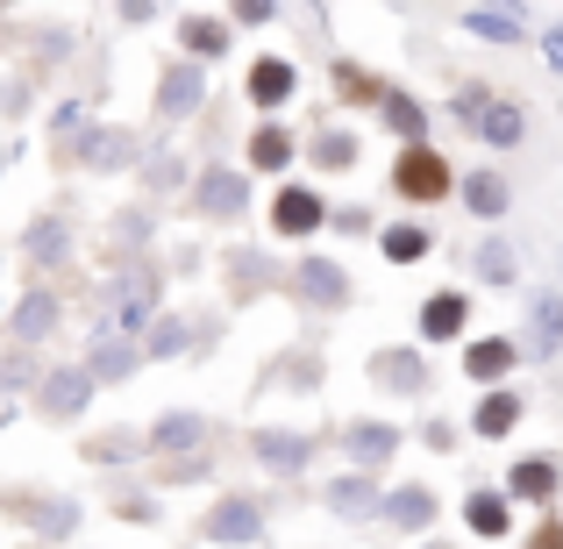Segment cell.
<instances>
[{
	"label": "cell",
	"mask_w": 563,
	"mask_h": 549,
	"mask_svg": "<svg viewBox=\"0 0 563 549\" xmlns=\"http://www.w3.org/2000/svg\"><path fill=\"white\" fill-rule=\"evenodd\" d=\"M272 221H278V235H314L321 229V200L307 186H286L278 207H272Z\"/></svg>",
	"instance_id": "4"
},
{
	"label": "cell",
	"mask_w": 563,
	"mask_h": 549,
	"mask_svg": "<svg viewBox=\"0 0 563 549\" xmlns=\"http://www.w3.org/2000/svg\"><path fill=\"white\" fill-rule=\"evenodd\" d=\"M464 200H471V215H507V179H499V172H471L464 179Z\"/></svg>",
	"instance_id": "13"
},
{
	"label": "cell",
	"mask_w": 563,
	"mask_h": 549,
	"mask_svg": "<svg viewBox=\"0 0 563 549\" xmlns=\"http://www.w3.org/2000/svg\"><path fill=\"white\" fill-rule=\"evenodd\" d=\"M471 528H478V536L485 542H499V536H507V499H499V493H471Z\"/></svg>",
	"instance_id": "20"
},
{
	"label": "cell",
	"mask_w": 563,
	"mask_h": 549,
	"mask_svg": "<svg viewBox=\"0 0 563 549\" xmlns=\"http://www.w3.org/2000/svg\"><path fill=\"white\" fill-rule=\"evenodd\" d=\"M385 514H393V521H407V528H421L428 514H435V499L413 485V493H393V499H385Z\"/></svg>",
	"instance_id": "25"
},
{
	"label": "cell",
	"mask_w": 563,
	"mask_h": 549,
	"mask_svg": "<svg viewBox=\"0 0 563 549\" xmlns=\"http://www.w3.org/2000/svg\"><path fill=\"white\" fill-rule=\"evenodd\" d=\"M272 0H235V22H250V29H264V22H272Z\"/></svg>",
	"instance_id": "33"
},
{
	"label": "cell",
	"mask_w": 563,
	"mask_h": 549,
	"mask_svg": "<svg viewBox=\"0 0 563 549\" xmlns=\"http://www.w3.org/2000/svg\"><path fill=\"white\" fill-rule=\"evenodd\" d=\"M385 108V122H393V136H407V143H421V129H428V114H421V100H407V94H385L378 100Z\"/></svg>",
	"instance_id": "18"
},
{
	"label": "cell",
	"mask_w": 563,
	"mask_h": 549,
	"mask_svg": "<svg viewBox=\"0 0 563 549\" xmlns=\"http://www.w3.org/2000/svg\"><path fill=\"white\" fill-rule=\"evenodd\" d=\"M456 114H464L485 143H499V151H507V143H521V108H514V100H485L478 86H464V94H456Z\"/></svg>",
	"instance_id": "2"
},
{
	"label": "cell",
	"mask_w": 563,
	"mask_h": 549,
	"mask_svg": "<svg viewBox=\"0 0 563 549\" xmlns=\"http://www.w3.org/2000/svg\"><path fill=\"white\" fill-rule=\"evenodd\" d=\"M179 343H186V329H179V321H157V336H151V350H157V358H172Z\"/></svg>",
	"instance_id": "34"
},
{
	"label": "cell",
	"mask_w": 563,
	"mask_h": 549,
	"mask_svg": "<svg viewBox=\"0 0 563 549\" xmlns=\"http://www.w3.org/2000/svg\"><path fill=\"white\" fill-rule=\"evenodd\" d=\"M157 442H165V450H179V442H200V421H192V414H179V421H157Z\"/></svg>",
	"instance_id": "31"
},
{
	"label": "cell",
	"mask_w": 563,
	"mask_h": 549,
	"mask_svg": "<svg viewBox=\"0 0 563 549\" xmlns=\"http://www.w3.org/2000/svg\"><path fill=\"white\" fill-rule=\"evenodd\" d=\"M514 421H521V399H514V393H485L478 414H471V428H478V436H507Z\"/></svg>",
	"instance_id": "12"
},
{
	"label": "cell",
	"mask_w": 563,
	"mask_h": 549,
	"mask_svg": "<svg viewBox=\"0 0 563 549\" xmlns=\"http://www.w3.org/2000/svg\"><path fill=\"white\" fill-rule=\"evenodd\" d=\"M51 321H57V300H51V293H29V300L14 307V321H8V329H14V336H43Z\"/></svg>",
	"instance_id": "21"
},
{
	"label": "cell",
	"mask_w": 563,
	"mask_h": 549,
	"mask_svg": "<svg viewBox=\"0 0 563 549\" xmlns=\"http://www.w3.org/2000/svg\"><path fill=\"white\" fill-rule=\"evenodd\" d=\"M292 79H300V72H292L286 57H257V65H250V100H257V108H278V100H292Z\"/></svg>",
	"instance_id": "6"
},
{
	"label": "cell",
	"mask_w": 563,
	"mask_h": 549,
	"mask_svg": "<svg viewBox=\"0 0 563 549\" xmlns=\"http://www.w3.org/2000/svg\"><path fill=\"white\" fill-rule=\"evenodd\" d=\"M257 457L264 464H307V442L300 436H257Z\"/></svg>",
	"instance_id": "26"
},
{
	"label": "cell",
	"mask_w": 563,
	"mask_h": 549,
	"mask_svg": "<svg viewBox=\"0 0 563 549\" xmlns=\"http://www.w3.org/2000/svg\"><path fill=\"white\" fill-rule=\"evenodd\" d=\"M350 157H357V143H350V136H321L314 143V165H329V172H343Z\"/></svg>",
	"instance_id": "29"
},
{
	"label": "cell",
	"mask_w": 563,
	"mask_h": 549,
	"mask_svg": "<svg viewBox=\"0 0 563 549\" xmlns=\"http://www.w3.org/2000/svg\"><path fill=\"white\" fill-rule=\"evenodd\" d=\"M93 358H100V364H93V378H129V364H136V350H129V343H100Z\"/></svg>",
	"instance_id": "27"
},
{
	"label": "cell",
	"mask_w": 563,
	"mask_h": 549,
	"mask_svg": "<svg viewBox=\"0 0 563 549\" xmlns=\"http://www.w3.org/2000/svg\"><path fill=\"white\" fill-rule=\"evenodd\" d=\"M200 207H207V215H243V179H235V172H207V179H200Z\"/></svg>",
	"instance_id": "15"
},
{
	"label": "cell",
	"mask_w": 563,
	"mask_h": 549,
	"mask_svg": "<svg viewBox=\"0 0 563 549\" xmlns=\"http://www.w3.org/2000/svg\"><path fill=\"white\" fill-rule=\"evenodd\" d=\"M536 336H542V350L563 343V307L556 300H536Z\"/></svg>",
	"instance_id": "28"
},
{
	"label": "cell",
	"mask_w": 563,
	"mask_h": 549,
	"mask_svg": "<svg viewBox=\"0 0 563 549\" xmlns=\"http://www.w3.org/2000/svg\"><path fill=\"white\" fill-rule=\"evenodd\" d=\"M542 51H550V65H563V29H550V43H542Z\"/></svg>",
	"instance_id": "37"
},
{
	"label": "cell",
	"mask_w": 563,
	"mask_h": 549,
	"mask_svg": "<svg viewBox=\"0 0 563 549\" xmlns=\"http://www.w3.org/2000/svg\"><path fill=\"white\" fill-rule=\"evenodd\" d=\"M528 549H563V528H556V521H542V536L528 542Z\"/></svg>",
	"instance_id": "36"
},
{
	"label": "cell",
	"mask_w": 563,
	"mask_h": 549,
	"mask_svg": "<svg viewBox=\"0 0 563 549\" xmlns=\"http://www.w3.org/2000/svg\"><path fill=\"white\" fill-rule=\"evenodd\" d=\"M385 257H393V264L428 257V229H407V221H399V229H385Z\"/></svg>",
	"instance_id": "23"
},
{
	"label": "cell",
	"mask_w": 563,
	"mask_h": 549,
	"mask_svg": "<svg viewBox=\"0 0 563 549\" xmlns=\"http://www.w3.org/2000/svg\"><path fill=\"white\" fill-rule=\"evenodd\" d=\"M335 507H343V514H364V507H372V485H364V479H343V485H335Z\"/></svg>",
	"instance_id": "30"
},
{
	"label": "cell",
	"mask_w": 563,
	"mask_h": 549,
	"mask_svg": "<svg viewBox=\"0 0 563 549\" xmlns=\"http://www.w3.org/2000/svg\"><path fill=\"white\" fill-rule=\"evenodd\" d=\"M393 428H350V457H357V464H385V457H393Z\"/></svg>",
	"instance_id": "22"
},
{
	"label": "cell",
	"mask_w": 563,
	"mask_h": 549,
	"mask_svg": "<svg viewBox=\"0 0 563 549\" xmlns=\"http://www.w3.org/2000/svg\"><path fill=\"white\" fill-rule=\"evenodd\" d=\"M464 315H471L464 293H435V300L421 307V336H428V343H450V336L464 329Z\"/></svg>",
	"instance_id": "7"
},
{
	"label": "cell",
	"mask_w": 563,
	"mask_h": 549,
	"mask_svg": "<svg viewBox=\"0 0 563 549\" xmlns=\"http://www.w3.org/2000/svg\"><path fill=\"white\" fill-rule=\"evenodd\" d=\"M200 94H207L200 65H172L165 86H157V114H192V108H200Z\"/></svg>",
	"instance_id": "5"
},
{
	"label": "cell",
	"mask_w": 563,
	"mask_h": 549,
	"mask_svg": "<svg viewBox=\"0 0 563 549\" xmlns=\"http://www.w3.org/2000/svg\"><path fill=\"white\" fill-rule=\"evenodd\" d=\"M292 293H300V300H314V307H343L350 300V278H343V264L307 257L300 272H292Z\"/></svg>",
	"instance_id": "3"
},
{
	"label": "cell",
	"mask_w": 563,
	"mask_h": 549,
	"mask_svg": "<svg viewBox=\"0 0 563 549\" xmlns=\"http://www.w3.org/2000/svg\"><path fill=\"white\" fill-rule=\"evenodd\" d=\"M179 36H186L192 57H221V51H229V29H221V22H200V14H179Z\"/></svg>",
	"instance_id": "16"
},
{
	"label": "cell",
	"mask_w": 563,
	"mask_h": 549,
	"mask_svg": "<svg viewBox=\"0 0 563 549\" xmlns=\"http://www.w3.org/2000/svg\"><path fill=\"white\" fill-rule=\"evenodd\" d=\"M372 378H378V385H393V393H413V385H421V378H428V371H421V364H413V358H407V350H385V358L372 364Z\"/></svg>",
	"instance_id": "17"
},
{
	"label": "cell",
	"mask_w": 563,
	"mask_h": 549,
	"mask_svg": "<svg viewBox=\"0 0 563 549\" xmlns=\"http://www.w3.org/2000/svg\"><path fill=\"white\" fill-rule=\"evenodd\" d=\"M464 371H471V378H485V385L507 378V371H514V343H507V336H485V343H471V350H464Z\"/></svg>",
	"instance_id": "8"
},
{
	"label": "cell",
	"mask_w": 563,
	"mask_h": 549,
	"mask_svg": "<svg viewBox=\"0 0 563 549\" xmlns=\"http://www.w3.org/2000/svg\"><path fill=\"white\" fill-rule=\"evenodd\" d=\"M393 186L407 193V200H442V193H450V157L428 151V143H407L399 165H393Z\"/></svg>",
	"instance_id": "1"
},
{
	"label": "cell",
	"mask_w": 563,
	"mask_h": 549,
	"mask_svg": "<svg viewBox=\"0 0 563 549\" xmlns=\"http://www.w3.org/2000/svg\"><path fill=\"white\" fill-rule=\"evenodd\" d=\"M151 14H157L151 0H122V22H151Z\"/></svg>",
	"instance_id": "35"
},
{
	"label": "cell",
	"mask_w": 563,
	"mask_h": 549,
	"mask_svg": "<svg viewBox=\"0 0 563 549\" xmlns=\"http://www.w3.org/2000/svg\"><path fill=\"white\" fill-rule=\"evenodd\" d=\"M478 272H485V278H514V257H507L499 243H485V250H478Z\"/></svg>",
	"instance_id": "32"
},
{
	"label": "cell",
	"mask_w": 563,
	"mask_h": 549,
	"mask_svg": "<svg viewBox=\"0 0 563 549\" xmlns=\"http://www.w3.org/2000/svg\"><path fill=\"white\" fill-rule=\"evenodd\" d=\"M207 536H214V542H250V536H257V507H250V499H229V507H214Z\"/></svg>",
	"instance_id": "10"
},
{
	"label": "cell",
	"mask_w": 563,
	"mask_h": 549,
	"mask_svg": "<svg viewBox=\"0 0 563 549\" xmlns=\"http://www.w3.org/2000/svg\"><path fill=\"white\" fill-rule=\"evenodd\" d=\"M464 29H471V36H493V43H521V22H514V8H507V0H493V8L464 14Z\"/></svg>",
	"instance_id": "14"
},
{
	"label": "cell",
	"mask_w": 563,
	"mask_h": 549,
	"mask_svg": "<svg viewBox=\"0 0 563 549\" xmlns=\"http://www.w3.org/2000/svg\"><path fill=\"white\" fill-rule=\"evenodd\" d=\"M514 493H521V499H550V493H556V464H550V457H528V464H514Z\"/></svg>",
	"instance_id": "19"
},
{
	"label": "cell",
	"mask_w": 563,
	"mask_h": 549,
	"mask_svg": "<svg viewBox=\"0 0 563 549\" xmlns=\"http://www.w3.org/2000/svg\"><path fill=\"white\" fill-rule=\"evenodd\" d=\"M86 393H93V371H57V378L43 385V407L71 414V407H86Z\"/></svg>",
	"instance_id": "11"
},
{
	"label": "cell",
	"mask_w": 563,
	"mask_h": 549,
	"mask_svg": "<svg viewBox=\"0 0 563 549\" xmlns=\"http://www.w3.org/2000/svg\"><path fill=\"white\" fill-rule=\"evenodd\" d=\"M250 165H257V172H286L292 165V136L278 122H264L257 136H250Z\"/></svg>",
	"instance_id": "9"
},
{
	"label": "cell",
	"mask_w": 563,
	"mask_h": 549,
	"mask_svg": "<svg viewBox=\"0 0 563 549\" xmlns=\"http://www.w3.org/2000/svg\"><path fill=\"white\" fill-rule=\"evenodd\" d=\"M335 94H343V100H385V86L364 65H335Z\"/></svg>",
	"instance_id": "24"
}]
</instances>
